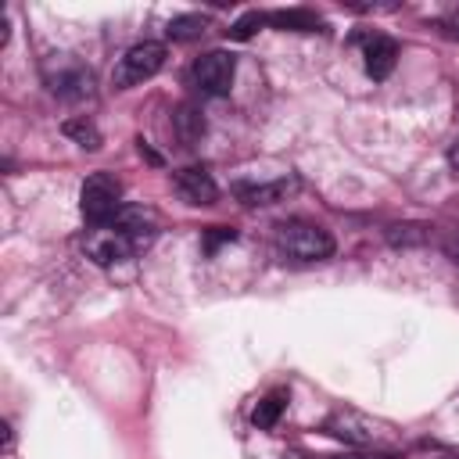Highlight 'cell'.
I'll return each instance as SVG.
<instances>
[{"mask_svg": "<svg viewBox=\"0 0 459 459\" xmlns=\"http://www.w3.org/2000/svg\"><path fill=\"white\" fill-rule=\"evenodd\" d=\"M283 405H287V394H283V391H273V394H265V398L255 405V412H251V423H255V427H262V430H269V427L280 420Z\"/></svg>", "mask_w": 459, "mask_h": 459, "instance_id": "12", "label": "cell"}, {"mask_svg": "<svg viewBox=\"0 0 459 459\" xmlns=\"http://www.w3.org/2000/svg\"><path fill=\"white\" fill-rule=\"evenodd\" d=\"M65 133H68V136H75V140H79L82 147H90V151H97V147H100V136H97V129H93L90 122H68V126H65Z\"/></svg>", "mask_w": 459, "mask_h": 459, "instance_id": "14", "label": "cell"}, {"mask_svg": "<svg viewBox=\"0 0 459 459\" xmlns=\"http://www.w3.org/2000/svg\"><path fill=\"white\" fill-rule=\"evenodd\" d=\"M448 161H452V169H455V172H459V140H455V143H452V151H448Z\"/></svg>", "mask_w": 459, "mask_h": 459, "instance_id": "17", "label": "cell"}, {"mask_svg": "<svg viewBox=\"0 0 459 459\" xmlns=\"http://www.w3.org/2000/svg\"><path fill=\"white\" fill-rule=\"evenodd\" d=\"M208 29V18L204 14H179V18H172L169 22V39H179V43H186V39H197L201 32Z\"/></svg>", "mask_w": 459, "mask_h": 459, "instance_id": "13", "label": "cell"}, {"mask_svg": "<svg viewBox=\"0 0 459 459\" xmlns=\"http://www.w3.org/2000/svg\"><path fill=\"white\" fill-rule=\"evenodd\" d=\"M273 244H276V255L283 262H294V265H312V262H326L333 255V237L316 226V222H305V219H287L273 230Z\"/></svg>", "mask_w": 459, "mask_h": 459, "instance_id": "1", "label": "cell"}, {"mask_svg": "<svg viewBox=\"0 0 459 459\" xmlns=\"http://www.w3.org/2000/svg\"><path fill=\"white\" fill-rule=\"evenodd\" d=\"M226 240H237V233L233 230H226V226H212V233L204 237V251H215L219 244H226Z\"/></svg>", "mask_w": 459, "mask_h": 459, "instance_id": "16", "label": "cell"}, {"mask_svg": "<svg viewBox=\"0 0 459 459\" xmlns=\"http://www.w3.org/2000/svg\"><path fill=\"white\" fill-rule=\"evenodd\" d=\"M161 65H165V47L154 43V39H143V43L129 47V50L118 57V65L111 68V82H115V90L140 86V82L154 79V75L161 72Z\"/></svg>", "mask_w": 459, "mask_h": 459, "instance_id": "3", "label": "cell"}, {"mask_svg": "<svg viewBox=\"0 0 459 459\" xmlns=\"http://www.w3.org/2000/svg\"><path fill=\"white\" fill-rule=\"evenodd\" d=\"M233 75H237V61L226 50H208L190 68V79L204 97H226L233 86Z\"/></svg>", "mask_w": 459, "mask_h": 459, "instance_id": "4", "label": "cell"}, {"mask_svg": "<svg viewBox=\"0 0 459 459\" xmlns=\"http://www.w3.org/2000/svg\"><path fill=\"white\" fill-rule=\"evenodd\" d=\"M262 22H265V14H258V11H251V14H244V18H240V22L233 25V29H226V32H230L233 39H247V36H251V32H255V29H258Z\"/></svg>", "mask_w": 459, "mask_h": 459, "instance_id": "15", "label": "cell"}, {"mask_svg": "<svg viewBox=\"0 0 459 459\" xmlns=\"http://www.w3.org/2000/svg\"><path fill=\"white\" fill-rule=\"evenodd\" d=\"M290 190H294V179H276V183H262V186H237L244 204H273Z\"/></svg>", "mask_w": 459, "mask_h": 459, "instance_id": "10", "label": "cell"}, {"mask_svg": "<svg viewBox=\"0 0 459 459\" xmlns=\"http://www.w3.org/2000/svg\"><path fill=\"white\" fill-rule=\"evenodd\" d=\"M47 82L57 97H68V100H82L93 93V75L75 61H57V68L47 72Z\"/></svg>", "mask_w": 459, "mask_h": 459, "instance_id": "6", "label": "cell"}, {"mask_svg": "<svg viewBox=\"0 0 459 459\" xmlns=\"http://www.w3.org/2000/svg\"><path fill=\"white\" fill-rule=\"evenodd\" d=\"M115 230H122L136 247L140 244H147L151 237H154V215L151 212H143V208H122L118 215H115V222H111Z\"/></svg>", "mask_w": 459, "mask_h": 459, "instance_id": "9", "label": "cell"}, {"mask_svg": "<svg viewBox=\"0 0 459 459\" xmlns=\"http://www.w3.org/2000/svg\"><path fill=\"white\" fill-rule=\"evenodd\" d=\"M265 22H273L276 29H294V32H316L323 25L312 11H301V7H294V11H273V14H265Z\"/></svg>", "mask_w": 459, "mask_h": 459, "instance_id": "11", "label": "cell"}, {"mask_svg": "<svg viewBox=\"0 0 459 459\" xmlns=\"http://www.w3.org/2000/svg\"><path fill=\"white\" fill-rule=\"evenodd\" d=\"M362 57H366V72L373 79H387L394 72V61H398V43L391 36H362Z\"/></svg>", "mask_w": 459, "mask_h": 459, "instance_id": "7", "label": "cell"}, {"mask_svg": "<svg viewBox=\"0 0 459 459\" xmlns=\"http://www.w3.org/2000/svg\"><path fill=\"white\" fill-rule=\"evenodd\" d=\"M122 179L115 172H93L79 190V212L93 226H111L122 212Z\"/></svg>", "mask_w": 459, "mask_h": 459, "instance_id": "2", "label": "cell"}, {"mask_svg": "<svg viewBox=\"0 0 459 459\" xmlns=\"http://www.w3.org/2000/svg\"><path fill=\"white\" fill-rule=\"evenodd\" d=\"M176 190L186 204H212L219 197V186H215L212 172L201 169V165H190V169L176 172Z\"/></svg>", "mask_w": 459, "mask_h": 459, "instance_id": "8", "label": "cell"}, {"mask_svg": "<svg viewBox=\"0 0 459 459\" xmlns=\"http://www.w3.org/2000/svg\"><path fill=\"white\" fill-rule=\"evenodd\" d=\"M82 251H86L97 265H115V262L133 258L136 244H133L122 230H115V226H97V230H90V233H86Z\"/></svg>", "mask_w": 459, "mask_h": 459, "instance_id": "5", "label": "cell"}]
</instances>
